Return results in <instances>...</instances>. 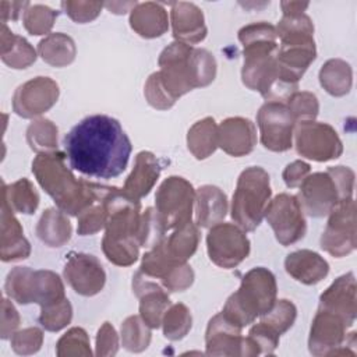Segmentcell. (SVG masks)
I'll return each mask as SVG.
<instances>
[{"label":"cell","mask_w":357,"mask_h":357,"mask_svg":"<svg viewBox=\"0 0 357 357\" xmlns=\"http://www.w3.org/2000/svg\"><path fill=\"white\" fill-rule=\"evenodd\" d=\"M63 145L71 169L103 180L120 176L132 151L121 124L106 114L82 119L66 134Z\"/></svg>","instance_id":"6da1fadb"},{"label":"cell","mask_w":357,"mask_h":357,"mask_svg":"<svg viewBox=\"0 0 357 357\" xmlns=\"http://www.w3.org/2000/svg\"><path fill=\"white\" fill-rule=\"evenodd\" d=\"M64 160V153L59 151L38 153L32 162V173L60 211L78 216L105 195L107 185L77 180Z\"/></svg>","instance_id":"7a4b0ae2"},{"label":"cell","mask_w":357,"mask_h":357,"mask_svg":"<svg viewBox=\"0 0 357 357\" xmlns=\"http://www.w3.org/2000/svg\"><path fill=\"white\" fill-rule=\"evenodd\" d=\"M102 201L107 209L106 231L102 240L103 254L114 265L130 266L139 255L137 236L142 213L141 204L127 197L123 190L109 185Z\"/></svg>","instance_id":"3957f363"},{"label":"cell","mask_w":357,"mask_h":357,"mask_svg":"<svg viewBox=\"0 0 357 357\" xmlns=\"http://www.w3.org/2000/svg\"><path fill=\"white\" fill-rule=\"evenodd\" d=\"M158 63L160 81L176 100L195 88L209 85L216 77V60L211 52L178 40L163 49Z\"/></svg>","instance_id":"277c9868"},{"label":"cell","mask_w":357,"mask_h":357,"mask_svg":"<svg viewBox=\"0 0 357 357\" xmlns=\"http://www.w3.org/2000/svg\"><path fill=\"white\" fill-rule=\"evenodd\" d=\"M276 291L275 275L262 266L252 268L243 276L238 290L227 298L222 312L244 328L273 307Z\"/></svg>","instance_id":"5b68a950"},{"label":"cell","mask_w":357,"mask_h":357,"mask_svg":"<svg viewBox=\"0 0 357 357\" xmlns=\"http://www.w3.org/2000/svg\"><path fill=\"white\" fill-rule=\"evenodd\" d=\"M271 178L266 170L251 166L241 172L231 199V219L244 231L255 230L265 218L271 201Z\"/></svg>","instance_id":"8992f818"},{"label":"cell","mask_w":357,"mask_h":357,"mask_svg":"<svg viewBox=\"0 0 357 357\" xmlns=\"http://www.w3.org/2000/svg\"><path fill=\"white\" fill-rule=\"evenodd\" d=\"M195 190L180 176H170L159 185L155 195V211L165 230L176 229L191 220Z\"/></svg>","instance_id":"52a82bcc"},{"label":"cell","mask_w":357,"mask_h":357,"mask_svg":"<svg viewBox=\"0 0 357 357\" xmlns=\"http://www.w3.org/2000/svg\"><path fill=\"white\" fill-rule=\"evenodd\" d=\"M294 145L297 152L315 162H328L336 159L343 152L342 141L336 130L314 120H303L294 126Z\"/></svg>","instance_id":"ba28073f"},{"label":"cell","mask_w":357,"mask_h":357,"mask_svg":"<svg viewBox=\"0 0 357 357\" xmlns=\"http://www.w3.org/2000/svg\"><path fill=\"white\" fill-rule=\"evenodd\" d=\"M209 259L225 269L241 264L250 254V240L245 231L233 223H218L206 236Z\"/></svg>","instance_id":"9c48e42d"},{"label":"cell","mask_w":357,"mask_h":357,"mask_svg":"<svg viewBox=\"0 0 357 357\" xmlns=\"http://www.w3.org/2000/svg\"><path fill=\"white\" fill-rule=\"evenodd\" d=\"M265 218L273 229L276 240L282 245H290L301 240L307 230L303 209L296 195L282 192L269 201Z\"/></svg>","instance_id":"30bf717a"},{"label":"cell","mask_w":357,"mask_h":357,"mask_svg":"<svg viewBox=\"0 0 357 357\" xmlns=\"http://www.w3.org/2000/svg\"><path fill=\"white\" fill-rule=\"evenodd\" d=\"M261 144L272 152H286L293 146L296 120L286 103L265 102L257 113Z\"/></svg>","instance_id":"8fae6325"},{"label":"cell","mask_w":357,"mask_h":357,"mask_svg":"<svg viewBox=\"0 0 357 357\" xmlns=\"http://www.w3.org/2000/svg\"><path fill=\"white\" fill-rule=\"evenodd\" d=\"M356 202L340 201L331 212L321 237V247L333 257L349 255L356 248Z\"/></svg>","instance_id":"7c38bea8"},{"label":"cell","mask_w":357,"mask_h":357,"mask_svg":"<svg viewBox=\"0 0 357 357\" xmlns=\"http://www.w3.org/2000/svg\"><path fill=\"white\" fill-rule=\"evenodd\" d=\"M315 57L317 49L314 35H291L280 38V46L276 52L280 79L298 85V79Z\"/></svg>","instance_id":"4fadbf2b"},{"label":"cell","mask_w":357,"mask_h":357,"mask_svg":"<svg viewBox=\"0 0 357 357\" xmlns=\"http://www.w3.org/2000/svg\"><path fill=\"white\" fill-rule=\"evenodd\" d=\"M347 328L349 326L343 322L342 318L331 311L318 308L312 319L308 337L310 353L314 356H333L339 353L342 354L343 350L344 353L351 351L349 347H343Z\"/></svg>","instance_id":"5bb4252c"},{"label":"cell","mask_w":357,"mask_h":357,"mask_svg":"<svg viewBox=\"0 0 357 357\" xmlns=\"http://www.w3.org/2000/svg\"><path fill=\"white\" fill-rule=\"evenodd\" d=\"M59 85L49 77H36L21 84L13 96V110L24 119L47 112L59 99Z\"/></svg>","instance_id":"9a60e30c"},{"label":"cell","mask_w":357,"mask_h":357,"mask_svg":"<svg viewBox=\"0 0 357 357\" xmlns=\"http://www.w3.org/2000/svg\"><path fill=\"white\" fill-rule=\"evenodd\" d=\"M298 204L308 216L322 218L340 202V195L332 176L325 172L308 174L300 184Z\"/></svg>","instance_id":"2e32d148"},{"label":"cell","mask_w":357,"mask_h":357,"mask_svg":"<svg viewBox=\"0 0 357 357\" xmlns=\"http://www.w3.org/2000/svg\"><path fill=\"white\" fill-rule=\"evenodd\" d=\"M64 278L71 289L85 297L98 294L106 282V273L100 261L85 252L70 254L64 265Z\"/></svg>","instance_id":"e0dca14e"},{"label":"cell","mask_w":357,"mask_h":357,"mask_svg":"<svg viewBox=\"0 0 357 357\" xmlns=\"http://www.w3.org/2000/svg\"><path fill=\"white\" fill-rule=\"evenodd\" d=\"M241 326L230 321L223 312L209 319L205 333L208 356H241Z\"/></svg>","instance_id":"ac0fdd59"},{"label":"cell","mask_w":357,"mask_h":357,"mask_svg":"<svg viewBox=\"0 0 357 357\" xmlns=\"http://www.w3.org/2000/svg\"><path fill=\"white\" fill-rule=\"evenodd\" d=\"M356 279L354 273L349 272L339 276L319 297V308L333 312L347 326H351L356 319Z\"/></svg>","instance_id":"d6986e66"},{"label":"cell","mask_w":357,"mask_h":357,"mask_svg":"<svg viewBox=\"0 0 357 357\" xmlns=\"http://www.w3.org/2000/svg\"><path fill=\"white\" fill-rule=\"evenodd\" d=\"M257 144V130L251 120L229 117L218 126V146L227 155L240 158L252 152Z\"/></svg>","instance_id":"ffe728a7"},{"label":"cell","mask_w":357,"mask_h":357,"mask_svg":"<svg viewBox=\"0 0 357 357\" xmlns=\"http://www.w3.org/2000/svg\"><path fill=\"white\" fill-rule=\"evenodd\" d=\"M0 258L4 262L25 259L31 254V244L24 237V230L6 197L1 195V219H0Z\"/></svg>","instance_id":"44dd1931"},{"label":"cell","mask_w":357,"mask_h":357,"mask_svg":"<svg viewBox=\"0 0 357 357\" xmlns=\"http://www.w3.org/2000/svg\"><path fill=\"white\" fill-rule=\"evenodd\" d=\"M170 15L176 40L192 45L205 39L206 25L202 10L197 4L188 1L173 3Z\"/></svg>","instance_id":"7402d4cb"},{"label":"cell","mask_w":357,"mask_h":357,"mask_svg":"<svg viewBox=\"0 0 357 357\" xmlns=\"http://www.w3.org/2000/svg\"><path fill=\"white\" fill-rule=\"evenodd\" d=\"M160 170L159 159L152 152L141 151L135 156L134 167L121 188L123 192L131 199L139 201L153 188L160 176Z\"/></svg>","instance_id":"603a6c76"},{"label":"cell","mask_w":357,"mask_h":357,"mask_svg":"<svg viewBox=\"0 0 357 357\" xmlns=\"http://www.w3.org/2000/svg\"><path fill=\"white\" fill-rule=\"evenodd\" d=\"M286 272L303 284H317L329 272V264L318 252L298 250L290 252L284 259Z\"/></svg>","instance_id":"cb8c5ba5"},{"label":"cell","mask_w":357,"mask_h":357,"mask_svg":"<svg viewBox=\"0 0 357 357\" xmlns=\"http://www.w3.org/2000/svg\"><path fill=\"white\" fill-rule=\"evenodd\" d=\"M195 223L212 227L220 223L227 213L226 194L216 185H202L195 191Z\"/></svg>","instance_id":"d4e9b609"},{"label":"cell","mask_w":357,"mask_h":357,"mask_svg":"<svg viewBox=\"0 0 357 357\" xmlns=\"http://www.w3.org/2000/svg\"><path fill=\"white\" fill-rule=\"evenodd\" d=\"M130 26L142 38L162 36L169 28L167 13L155 1L138 3L130 14Z\"/></svg>","instance_id":"484cf974"},{"label":"cell","mask_w":357,"mask_h":357,"mask_svg":"<svg viewBox=\"0 0 357 357\" xmlns=\"http://www.w3.org/2000/svg\"><path fill=\"white\" fill-rule=\"evenodd\" d=\"M0 40L1 60L11 68L21 70L35 63L36 52L33 46L25 38L11 32L6 24H1Z\"/></svg>","instance_id":"4316f807"},{"label":"cell","mask_w":357,"mask_h":357,"mask_svg":"<svg viewBox=\"0 0 357 357\" xmlns=\"http://www.w3.org/2000/svg\"><path fill=\"white\" fill-rule=\"evenodd\" d=\"M71 223L63 211L49 208L43 211L38 225L36 236L38 238L49 247H61L71 237Z\"/></svg>","instance_id":"83f0119b"},{"label":"cell","mask_w":357,"mask_h":357,"mask_svg":"<svg viewBox=\"0 0 357 357\" xmlns=\"http://www.w3.org/2000/svg\"><path fill=\"white\" fill-rule=\"evenodd\" d=\"M66 298L64 284L60 276L52 271H33L29 279V301L40 307L50 305Z\"/></svg>","instance_id":"f1b7e54d"},{"label":"cell","mask_w":357,"mask_h":357,"mask_svg":"<svg viewBox=\"0 0 357 357\" xmlns=\"http://www.w3.org/2000/svg\"><path fill=\"white\" fill-rule=\"evenodd\" d=\"M38 52L42 60L47 64L53 67H66L74 61L77 47L73 38L66 33L56 32L49 33L38 43Z\"/></svg>","instance_id":"f546056e"},{"label":"cell","mask_w":357,"mask_h":357,"mask_svg":"<svg viewBox=\"0 0 357 357\" xmlns=\"http://www.w3.org/2000/svg\"><path fill=\"white\" fill-rule=\"evenodd\" d=\"M187 146L197 159H206L218 148V126L212 117H205L191 126L187 132Z\"/></svg>","instance_id":"4dcf8cb0"},{"label":"cell","mask_w":357,"mask_h":357,"mask_svg":"<svg viewBox=\"0 0 357 357\" xmlns=\"http://www.w3.org/2000/svg\"><path fill=\"white\" fill-rule=\"evenodd\" d=\"M351 67L342 59L328 60L319 71V82L332 96H343L351 88Z\"/></svg>","instance_id":"1f68e13d"},{"label":"cell","mask_w":357,"mask_h":357,"mask_svg":"<svg viewBox=\"0 0 357 357\" xmlns=\"http://www.w3.org/2000/svg\"><path fill=\"white\" fill-rule=\"evenodd\" d=\"M170 257L178 262H187L197 251L199 243V230L191 220L176 227L167 240H163Z\"/></svg>","instance_id":"d6a6232c"},{"label":"cell","mask_w":357,"mask_h":357,"mask_svg":"<svg viewBox=\"0 0 357 357\" xmlns=\"http://www.w3.org/2000/svg\"><path fill=\"white\" fill-rule=\"evenodd\" d=\"M1 195L6 197L11 209L18 213L31 215L36 211L39 205V194L35 190L33 184L25 177L17 180L10 185H6V183L3 181Z\"/></svg>","instance_id":"836d02e7"},{"label":"cell","mask_w":357,"mask_h":357,"mask_svg":"<svg viewBox=\"0 0 357 357\" xmlns=\"http://www.w3.org/2000/svg\"><path fill=\"white\" fill-rule=\"evenodd\" d=\"M139 298V317L144 322L152 328L158 329L162 325L163 315L166 310L172 305L166 290L162 286L145 291Z\"/></svg>","instance_id":"e575fe53"},{"label":"cell","mask_w":357,"mask_h":357,"mask_svg":"<svg viewBox=\"0 0 357 357\" xmlns=\"http://www.w3.org/2000/svg\"><path fill=\"white\" fill-rule=\"evenodd\" d=\"M57 127L49 119L33 120L26 128V141L38 153L57 151Z\"/></svg>","instance_id":"d590c367"},{"label":"cell","mask_w":357,"mask_h":357,"mask_svg":"<svg viewBox=\"0 0 357 357\" xmlns=\"http://www.w3.org/2000/svg\"><path fill=\"white\" fill-rule=\"evenodd\" d=\"M121 343L124 349L132 353L144 351L151 343V331L144 319L131 315L121 324Z\"/></svg>","instance_id":"8d00e7d4"},{"label":"cell","mask_w":357,"mask_h":357,"mask_svg":"<svg viewBox=\"0 0 357 357\" xmlns=\"http://www.w3.org/2000/svg\"><path fill=\"white\" fill-rule=\"evenodd\" d=\"M192 318L187 305L177 303L170 305L162 319L163 335L169 340L183 339L191 329Z\"/></svg>","instance_id":"74e56055"},{"label":"cell","mask_w":357,"mask_h":357,"mask_svg":"<svg viewBox=\"0 0 357 357\" xmlns=\"http://www.w3.org/2000/svg\"><path fill=\"white\" fill-rule=\"evenodd\" d=\"M177 264H183V262L173 259L167 252L165 243L162 241L144 254L139 271L152 279L162 280L167 275V272Z\"/></svg>","instance_id":"f35d334b"},{"label":"cell","mask_w":357,"mask_h":357,"mask_svg":"<svg viewBox=\"0 0 357 357\" xmlns=\"http://www.w3.org/2000/svg\"><path fill=\"white\" fill-rule=\"evenodd\" d=\"M165 227L153 208H146L141 213V222L138 227V244L139 247L152 248L165 240Z\"/></svg>","instance_id":"ab89813d"},{"label":"cell","mask_w":357,"mask_h":357,"mask_svg":"<svg viewBox=\"0 0 357 357\" xmlns=\"http://www.w3.org/2000/svg\"><path fill=\"white\" fill-rule=\"evenodd\" d=\"M73 318V307L68 298H63L57 303H53L46 307H40L39 324L50 332H57L66 328Z\"/></svg>","instance_id":"60d3db41"},{"label":"cell","mask_w":357,"mask_h":357,"mask_svg":"<svg viewBox=\"0 0 357 357\" xmlns=\"http://www.w3.org/2000/svg\"><path fill=\"white\" fill-rule=\"evenodd\" d=\"M56 18L57 13L50 7L43 4H33L24 11L22 22L31 35H45L49 33Z\"/></svg>","instance_id":"b9f144b4"},{"label":"cell","mask_w":357,"mask_h":357,"mask_svg":"<svg viewBox=\"0 0 357 357\" xmlns=\"http://www.w3.org/2000/svg\"><path fill=\"white\" fill-rule=\"evenodd\" d=\"M89 346L91 344H89L88 333L82 328L74 326L59 339L56 344V354L59 357H67V356L88 357L92 354Z\"/></svg>","instance_id":"7bdbcfd3"},{"label":"cell","mask_w":357,"mask_h":357,"mask_svg":"<svg viewBox=\"0 0 357 357\" xmlns=\"http://www.w3.org/2000/svg\"><path fill=\"white\" fill-rule=\"evenodd\" d=\"M296 317H297L296 305L291 301L283 298V300H276L273 307L266 314L262 315V322L271 326L279 335H282L293 326Z\"/></svg>","instance_id":"ee69618b"},{"label":"cell","mask_w":357,"mask_h":357,"mask_svg":"<svg viewBox=\"0 0 357 357\" xmlns=\"http://www.w3.org/2000/svg\"><path fill=\"white\" fill-rule=\"evenodd\" d=\"M32 269L28 266H15L6 278V294L20 304H29V279Z\"/></svg>","instance_id":"f6af8a7d"},{"label":"cell","mask_w":357,"mask_h":357,"mask_svg":"<svg viewBox=\"0 0 357 357\" xmlns=\"http://www.w3.org/2000/svg\"><path fill=\"white\" fill-rule=\"evenodd\" d=\"M106 222H107V209L100 198L78 215L77 231L79 236L95 234L103 226H106Z\"/></svg>","instance_id":"bcb514c9"},{"label":"cell","mask_w":357,"mask_h":357,"mask_svg":"<svg viewBox=\"0 0 357 357\" xmlns=\"http://www.w3.org/2000/svg\"><path fill=\"white\" fill-rule=\"evenodd\" d=\"M296 123L303 120H314L319 112V103L312 92H294L286 102Z\"/></svg>","instance_id":"7dc6e473"},{"label":"cell","mask_w":357,"mask_h":357,"mask_svg":"<svg viewBox=\"0 0 357 357\" xmlns=\"http://www.w3.org/2000/svg\"><path fill=\"white\" fill-rule=\"evenodd\" d=\"M144 95L148 103L158 110H167L176 103V99L163 86L158 71L151 74L146 79L144 86Z\"/></svg>","instance_id":"c3c4849f"},{"label":"cell","mask_w":357,"mask_h":357,"mask_svg":"<svg viewBox=\"0 0 357 357\" xmlns=\"http://www.w3.org/2000/svg\"><path fill=\"white\" fill-rule=\"evenodd\" d=\"M10 339H11V347L17 354L28 356V354L36 353L40 349L43 343V332L36 326H31V328H25L22 331L14 332Z\"/></svg>","instance_id":"681fc988"},{"label":"cell","mask_w":357,"mask_h":357,"mask_svg":"<svg viewBox=\"0 0 357 357\" xmlns=\"http://www.w3.org/2000/svg\"><path fill=\"white\" fill-rule=\"evenodd\" d=\"M276 33L280 38L291 35H314V24L308 15L301 14H283L276 26Z\"/></svg>","instance_id":"f907efd6"},{"label":"cell","mask_w":357,"mask_h":357,"mask_svg":"<svg viewBox=\"0 0 357 357\" xmlns=\"http://www.w3.org/2000/svg\"><path fill=\"white\" fill-rule=\"evenodd\" d=\"M279 336L280 335L276 331L261 321L250 329L247 337L257 347L259 354H272L279 344Z\"/></svg>","instance_id":"816d5d0a"},{"label":"cell","mask_w":357,"mask_h":357,"mask_svg":"<svg viewBox=\"0 0 357 357\" xmlns=\"http://www.w3.org/2000/svg\"><path fill=\"white\" fill-rule=\"evenodd\" d=\"M63 10L66 14L78 24H85L95 20L103 7L99 1H63Z\"/></svg>","instance_id":"f5cc1de1"},{"label":"cell","mask_w":357,"mask_h":357,"mask_svg":"<svg viewBox=\"0 0 357 357\" xmlns=\"http://www.w3.org/2000/svg\"><path fill=\"white\" fill-rule=\"evenodd\" d=\"M160 282L162 286L169 291H184L194 282V271L187 262L177 264Z\"/></svg>","instance_id":"db71d44e"},{"label":"cell","mask_w":357,"mask_h":357,"mask_svg":"<svg viewBox=\"0 0 357 357\" xmlns=\"http://www.w3.org/2000/svg\"><path fill=\"white\" fill-rule=\"evenodd\" d=\"M326 172L332 176V178L336 184V188H337L339 195H340V201L353 198L354 172L350 167H346V166L329 167Z\"/></svg>","instance_id":"11a10c76"},{"label":"cell","mask_w":357,"mask_h":357,"mask_svg":"<svg viewBox=\"0 0 357 357\" xmlns=\"http://www.w3.org/2000/svg\"><path fill=\"white\" fill-rule=\"evenodd\" d=\"M119 350V337L112 324L105 322L96 335V356H114Z\"/></svg>","instance_id":"9f6ffc18"},{"label":"cell","mask_w":357,"mask_h":357,"mask_svg":"<svg viewBox=\"0 0 357 357\" xmlns=\"http://www.w3.org/2000/svg\"><path fill=\"white\" fill-rule=\"evenodd\" d=\"M21 318L13 303L7 298L1 300V331L0 337L8 339L13 336L15 329L20 326Z\"/></svg>","instance_id":"6f0895ef"},{"label":"cell","mask_w":357,"mask_h":357,"mask_svg":"<svg viewBox=\"0 0 357 357\" xmlns=\"http://www.w3.org/2000/svg\"><path fill=\"white\" fill-rule=\"evenodd\" d=\"M310 172H311V166L308 163L303 160H294L284 167L282 177L289 188H296V187H300L304 178L310 174Z\"/></svg>","instance_id":"680465c9"},{"label":"cell","mask_w":357,"mask_h":357,"mask_svg":"<svg viewBox=\"0 0 357 357\" xmlns=\"http://www.w3.org/2000/svg\"><path fill=\"white\" fill-rule=\"evenodd\" d=\"M29 7L28 1H0V14L1 24H6L8 20L17 21L21 11H25Z\"/></svg>","instance_id":"91938a15"},{"label":"cell","mask_w":357,"mask_h":357,"mask_svg":"<svg viewBox=\"0 0 357 357\" xmlns=\"http://www.w3.org/2000/svg\"><path fill=\"white\" fill-rule=\"evenodd\" d=\"M138 3L137 1H107L103 3V6L106 8L110 10V13L114 14H124L127 11H131Z\"/></svg>","instance_id":"94428289"},{"label":"cell","mask_w":357,"mask_h":357,"mask_svg":"<svg viewBox=\"0 0 357 357\" xmlns=\"http://www.w3.org/2000/svg\"><path fill=\"white\" fill-rule=\"evenodd\" d=\"M283 14H301L308 7V3L301 1H282L280 3Z\"/></svg>","instance_id":"6125c7cd"}]
</instances>
